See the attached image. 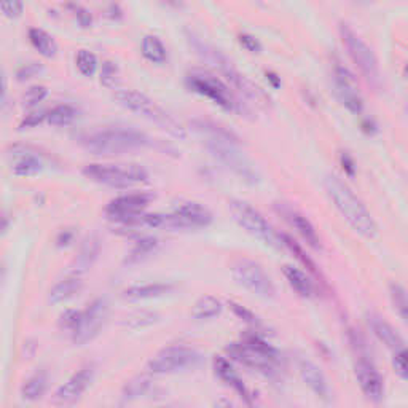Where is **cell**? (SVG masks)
Here are the masks:
<instances>
[{"instance_id": "603a6c76", "label": "cell", "mask_w": 408, "mask_h": 408, "mask_svg": "<svg viewBox=\"0 0 408 408\" xmlns=\"http://www.w3.org/2000/svg\"><path fill=\"white\" fill-rule=\"evenodd\" d=\"M83 289V281L78 276H67L53 286V289L50 290L48 300L50 303L58 305L64 303L70 299H74L75 295H78V292Z\"/></svg>"}, {"instance_id": "ba28073f", "label": "cell", "mask_w": 408, "mask_h": 408, "mask_svg": "<svg viewBox=\"0 0 408 408\" xmlns=\"http://www.w3.org/2000/svg\"><path fill=\"white\" fill-rule=\"evenodd\" d=\"M235 283L260 299H273L276 287L266 271L252 260H238L231 268Z\"/></svg>"}, {"instance_id": "7a4b0ae2", "label": "cell", "mask_w": 408, "mask_h": 408, "mask_svg": "<svg viewBox=\"0 0 408 408\" xmlns=\"http://www.w3.org/2000/svg\"><path fill=\"white\" fill-rule=\"evenodd\" d=\"M83 144L96 155H120L144 149L149 138L133 128H109L89 134Z\"/></svg>"}, {"instance_id": "83f0119b", "label": "cell", "mask_w": 408, "mask_h": 408, "mask_svg": "<svg viewBox=\"0 0 408 408\" xmlns=\"http://www.w3.org/2000/svg\"><path fill=\"white\" fill-rule=\"evenodd\" d=\"M29 40H31L32 47L37 50L43 56L52 58L58 52V45L54 42V39L48 32H45L43 29L34 28L29 31Z\"/></svg>"}, {"instance_id": "d6a6232c", "label": "cell", "mask_w": 408, "mask_h": 408, "mask_svg": "<svg viewBox=\"0 0 408 408\" xmlns=\"http://www.w3.org/2000/svg\"><path fill=\"white\" fill-rule=\"evenodd\" d=\"M243 343L246 346H249L250 350H254L257 352H260V354H264L268 357V359L278 362V351L275 350L273 346H271L268 341H265L261 336L252 334V335H248L246 339L243 340Z\"/></svg>"}, {"instance_id": "cb8c5ba5", "label": "cell", "mask_w": 408, "mask_h": 408, "mask_svg": "<svg viewBox=\"0 0 408 408\" xmlns=\"http://www.w3.org/2000/svg\"><path fill=\"white\" fill-rule=\"evenodd\" d=\"M287 219H289L290 225L294 226L297 230V233H299L301 238L305 239V243L311 246L313 249H321V239H319V235H317V231L314 228V225L311 224V222L305 217L303 214L297 213V211L290 209L286 213Z\"/></svg>"}, {"instance_id": "4dcf8cb0", "label": "cell", "mask_w": 408, "mask_h": 408, "mask_svg": "<svg viewBox=\"0 0 408 408\" xmlns=\"http://www.w3.org/2000/svg\"><path fill=\"white\" fill-rule=\"evenodd\" d=\"M77 117V110L70 104H59L47 114V120L53 126H67Z\"/></svg>"}, {"instance_id": "7dc6e473", "label": "cell", "mask_w": 408, "mask_h": 408, "mask_svg": "<svg viewBox=\"0 0 408 408\" xmlns=\"http://www.w3.org/2000/svg\"><path fill=\"white\" fill-rule=\"evenodd\" d=\"M74 239V233L72 231H61L58 236V246H69L70 243H72Z\"/></svg>"}, {"instance_id": "f546056e", "label": "cell", "mask_w": 408, "mask_h": 408, "mask_svg": "<svg viewBox=\"0 0 408 408\" xmlns=\"http://www.w3.org/2000/svg\"><path fill=\"white\" fill-rule=\"evenodd\" d=\"M158 244H160L158 239L152 238V236H147V238L139 239L138 243H136L134 248L131 249L126 261H128V264H138V261L147 259L150 254H153V252L157 250Z\"/></svg>"}, {"instance_id": "1f68e13d", "label": "cell", "mask_w": 408, "mask_h": 408, "mask_svg": "<svg viewBox=\"0 0 408 408\" xmlns=\"http://www.w3.org/2000/svg\"><path fill=\"white\" fill-rule=\"evenodd\" d=\"M389 297L392 301V306L397 311V314L400 316L402 321H407V311H408V300H407V292L404 287L397 283H392L389 286Z\"/></svg>"}, {"instance_id": "f1b7e54d", "label": "cell", "mask_w": 408, "mask_h": 408, "mask_svg": "<svg viewBox=\"0 0 408 408\" xmlns=\"http://www.w3.org/2000/svg\"><path fill=\"white\" fill-rule=\"evenodd\" d=\"M142 54L155 64H163L168 59L164 45L157 35H145L142 39Z\"/></svg>"}, {"instance_id": "d4e9b609", "label": "cell", "mask_w": 408, "mask_h": 408, "mask_svg": "<svg viewBox=\"0 0 408 408\" xmlns=\"http://www.w3.org/2000/svg\"><path fill=\"white\" fill-rule=\"evenodd\" d=\"M283 271H284L287 283H289V286L297 292V294L300 297H305V299L313 297L314 294L313 281L306 276L305 271H301L300 268H297V266H292V265H286Z\"/></svg>"}, {"instance_id": "7c38bea8", "label": "cell", "mask_w": 408, "mask_h": 408, "mask_svg": "<svg viewBox=\"0 0 408 408\" xmlns=\"http://www.w3.org/2000/svg\"><path fill=\"white\" fill-rule=\"evenodd\" d=\"M153 200V195L150 193H129L118 196L110 201L105 208V214L109 219H112L118 224H128L138 219L139 215H142V211L150 204V201Z\"/></svg>"}, {"instance_id": "ffe728a7", "label": "cell", "mask_w": 408, "mask_h": 408, "mask_svg": "<svg viewBox=\"0 0 408 408\" xmlns=\"http://www.w3.org/2000/svg\"><path fill=\"white\" fill-rule=\"evenodd\" d=\"M369 324L372 327V330H374V334L376 335V339L380 340L386 347H389L392 352L405 350V341L399 335V332H397L389 322L383 319L381 316L370 313Z\"/></svg>"}, {"instance_id": "d590c367", "label": "cell", "mask_w": 408, "mask_h": 408, "mask_svg": "<svg viewBox=\"0 0 408 408\" xmlns=\"http://www.w3.org/2000/svg\"><path fill=\"white\" fill-rule=\"evenodd\" d=\"M158 316L153 313H147V311H142V313H134L126 317L125 325L131 327V329H140V327H147L153 322H157Z\"/></svg>"}, {"instance_id": "484cf974", "label": "cell", "mask_w": 408, "mask_h": 408, "mask_svg": "<svg viewBox=\"0 0 408 408\" xmlns=\"http://www.w3.org/2000/svg\"><path fill=\"white\" fill-rule=\"evenodd\" d=\"M222 310H224V306H222L219 299L213 295H203L191 308V317L196 321L214 319V317L220 316Z\"/></svg>"}, {"instance_id": "816d5d0a", "label": "cell", "mask_w": 408, "mask_h": 408, "mask_svg": "<svg viewBox=\"0 0 408 408\" xmlns=\"http://www.w3.org/2000/svg\"><path fill=\"white\" fill-rule=\"evenodd\" d=\"M0 281H2V270H0Z\"/></svg>"}, {"instance_id": "d6986e66", "label": "cell", "mask_w": 408, "mask_h": 408, "mask_svg": "<svg viewBox=\"0 0 408 408\" xmlns=\"http://www.w3.org/2000/svg\"><path fill=\"white\" fill-rule=\"evenodd\" d=\"M43 161L37 153L28 147H14L13 149V163L12 171L19 178H31L42 173Z\"/></svg>"}, {"instance_id": "7bdbcfd3", "label": "cell", "mask_w": 408, "mask_h": 408, "mask_svg": "<svg viewBox=\"0 0 408 408\" xmlns=\"http://www.w3.org/2000/svg\"><path fill=\"white\" fill-rule=\"evenodd\" d=\"M67 8L72 10L74 17L77 18V21L82 28H88L89 24H92V14H89L87 8L80 7V5H67Z\"/></svg>"}, {"instance_id": "ac0fdd59", "label": "cell", "mask_w": 408, "mask_h": 408, "mask_svg": "<svg viewBox=\"0 0 408 408\" xmlns=\"http://www.w3.org/2000/svg\"><path fill=\"white\" fill-rule=\"evenodd\" d=\"M230 356L236 359L241 364L250 367V369H255L257 372H261V374H271L275 370L276 362L268 359V357L260 354L254 350H250L249 346H246L243 341L241 343H233L228 347Z\"/></svg>"}, {"instance_id": "8fae6325", "label": "cell", "mask_w": 408, "mask_h": 408, "mask_svg": "<svg viewBox=\"0 0 408 408\" xmlns=\"http://www.w3.org/2000/svg\"><path fill=\"white\" fill-rule=\"evenodd\" d=\"M109 305L104 299H96L83 311H78V321L72 330L75 345H87L99 334L107 319Z\"/></svg>"}, {"instance_id": "f907efd6", "label": "cell", "mask_w": 408, "mask_h": 408, "mask_svg": "<svg viewBox=\"0 0 408 408\" xmlns=\"http://www.w3.org/2000/svg\"><path fill=\"white\" fill-rule=\"evenodd\" d=\"M5 228H7V219L3 215H0V231H3Z\"/></svg>"}, {"instance_id": "7402d4cb", "label": "cell", "mask_w": 408, "mask_h": 408, "mask_svg": "<svg viewBox=\"0 0 408 408\" xmlns=\"http://www.w3.org/2000/svg\"><path fill=\"white\" fill-rule=\"evenodd\" d=\"M174 290V284L169 283H147L136 284L123 290V299L126 300H150L158 297L168 295Z\"/></svg>"}, {"instance_id": "681fc988", "label": "cell", "mask_w": 408, "mask_h": 408, "mask_svg": "<svg viewBox=\"0 0 408 408\" xmlns=\"http://www.w3.org/2000/svg\"><path fill=\"white\" fill-rule=\"evenodd\" d=\"M5 93H7V82H5V75L2 70H0V104L3 103Z\"/></svg>"}, {"instance_id": "60d3db41", "label": "cell", "mask_w": 408, "mask_h": 408, "mask_svg": "<svg viewBox=\"0 0 408 408\" xmlns=\"http://www.w3.org/2000/svg\"><path fill=\"white\" fill-rule=\"evenodd\" d=\"M230 308L233 310V313L238 316L241 321L248 322V324H257V316L248 308H244V306H241L239 303H235V301H230Z\"/></svg>"}, {"instance_id": "5b68a950", "label": "cell", "mask_w": 408, "mask_h": 408, "mask_svg": "<svg viewBox=\"0 0 408 408\" xmlns=\"http://www.w3.org/2000/svg\"><path fill=\"white\" fill-rule=\"evenodd\" d=\"M83 174L94 182L117 189H126L145 182L149 178L147 171L138 164H88L83 168Z\"/></svg>"}, {"instance_id": "3957f363", "label": "cell", "mask_w": 408, "mask_h": 408, "mask_svg": "<svg viewBox=\"0 0 408 408\" xmlns=\"http://www.w3.org/2000/svg\"><path fill=\"white\" fill-rule=\"evenodd\" d=\"M228 209L236 220V224L248 231L249 235L254 236V238L273 249L283 248V238L276 233V230L271 226L270 222L255 208H252L249 203H246L243 200H231L228 203Z\"/></svg>"}, {"instance_id": "c3c4849f", "label": "cell", "mask_w": 408, "mask_h": 408, "mask_svg": "<svg viewBox=\"0 0 408 408\" xmlns=\"http://www.w3.org/2000/svg\"><path fill=\"white\" fill-rule=\"evenodd\" d=\"M214 408H236V405L226 397H220V399L214 402Z\"/></svg>"}, {"instance_id": "ab89813d", "label": "cell", "mask_w": 408, "mask_h": 408, "mask_svg": "<svg viewBox=\"0 0 408 408\" xmlns=\"http://www.w3.org/2000/svg\"><path fill=\"white\" fill-rule=\"evenodd\" d=\"M392 367H394L396 374L399 375L402 380H407V378H408L407 350H400V351L394 352V357H392Z\"/></svg>"}, {"instance_id": "bcb514c9", "label": "cell", "mask_w": 408, "mask_h": 408, "mask_svg": "<svg viewBox=\"0 0 408 408\" xmlns=\"http://www.w3.org/2000/svg\"><path fill=\"white\" fill-rule=\"evenodd\" d=\"M239 42L243 43V47L246 50H249V52H252V53H259L260 52L259 40H257L255 37H252V35H249V34H241L239 35Z\"/></svg>"}, {"instance_id": "ee69618b", "label": "cell", "mask_w": 408, "mask_h": 408, "mask_svg": "<svg viewBox=\"0 0 408 408\" xmlns=\"http://www.w3.org/2000/svg\"><path fill=\"white\" fill-rule=\"evenodd\" d=\"M45 118H47V114L42 112V110H39V112H31L29 115H26V118L23 120L21 125H19V128H21V129L35 128V126H39L40 123L43 122Z\"/></svg>"}, {"instance_id": "2e32d148", "label": "cell", "mask_w": 408, "mask_h": 408, "mask_svg": "<svg viewBox=\"0 0 408 408\" xmlns=\"http://www.w3.org/2000/svg\"><path fill=\"white\" fill-rule=\"evenodd\" d=\"M208 149L215 158H219L222 163H225L235 173L243 175L244 179H255V171L252 164L246 160L244 155L238 153L235 150V144H219V142H208Z\"/></svg>"}, {"instance_id": "277c9868", "label": "cell", "mask_w": 408, "mask_h": 408, "mask_svg": "<svg viewBox=\"0 0 408 408\" xmlns=\"http://www.w3.org/2000/svg\"><path fill=\"white\" fill-rule=\"evenodd\" d=\"M115 100L120 105H123L125 109L131 110V112L142 115V117L153 120L155 123L163 126L164 129H168L171 134L178 136V138H184V128L180 126L173 117H169L164 110H161L157 104L153 103L149 96L144 93L136 92V89H118L114 94Z\"/></svg>"}, {"instance_id": "b9f144b4", "label": "cell", "mask_w": 408, "mask_h": 408, "mask_svg": "<svg viewBox=\"0 0 408 408\" xmlns=\"http://www.w3.org/2000/svg\"><path fill=\"white\" fill-rule=\"evenodd\" d=\"M24 10V5L21 2H2L0 3V12L8 18H18L21 17Z\"/></svg>"}, {"instance_id": "f5cc1de1", "label": "cell", "mask_w": 408, "mask_h": 408, "mask_svg": "<svg viewBox=\"0 0 408 408\" xmlns=\"http://www.w3.org/2000/svg\"><path fill=\"white\" fill-rule=\"evenodd\" d=\"M160 408H171V407H160Z\"/></svg>"}, {"instance_id": "f6af8a7d", "label": "cell", "mask_w": 408, "mask_h": 408, "mask_svg": "<svg viewBox=\"0 0 408 408\" xmlns=\"http://www.w3.org/2000/svg\"><path fill=\"white\" fill-rule=\"evenodd\" d=\"M42 72V65H39V64H35V63H32V64H28V65H24V67H21L19 69V72H18V80H29V78H34V77H37V75Z\"/></svg>"}, {"instance_id": "9a60e30c", "label": "cell", "mask_w": 408, "mask_h": 408, "mask_svg": "<svg viewBox=\"0 0 408 408\" xmlns=\"http://www.w3.org/2000/svg\"><path fill=\"white\" fill-rule=\"evenodd\" d=\"M354 374L357 385L364 396L372 402H380L385 397V381L380 375V372L375 369V365L364 357L357 359L354 365Z\"/></svg>"}, {"instance_id": "8992f818", "label": "cell", "mask_w": 408, "mask_h": 408, "mask_svg": "<svg viewBox=\"0 0 408 408\" xmlns=\"http://www.w3.org/2000/svg\"><path fill=\"white\" fill-rule=\"evenodd\" d=\"M201 362V354L189 346H168L155 354L147 364V370L153 375H171L193 369Z\"/></svg>"}, {"instance_id": "44dd1931", "label": "cell", "mask_w": 408, "mask_h": 408, "mask_svg": "<svg viewBox=\"0 0 408 408\" xmlns=\"http://www.w3.org/2000/svg\"><path fill=\"white\" fill-rule=\"evenodd\" d=\"M214 372L222 381L226 383V385L231 386L236 392H238V396L246 402V404H250L252 397H250L249 389L246 387L244 381L241 380V378L238 376V374H236L235 369L231 367V364L225 359V357H220V356L215 357V359H214Z\"/></svg>"}, {"instance_id": "4316f807", "label": "cell", "mask_w": 408, "mask_h": 408, "mask_svg": "<svg viewBox=\"0 0 408 408\" xmlns=\"http://www.w3.org/2000/svg\"><path fill=\"white\" fill-rule=\"evenodd\" d=\"M48 387V375L45 372H37L29 380H26L21 387V396L24 400L35 402L42 399Z\"/></svg>"}, {"instance_id": "9c48e42d", "label": "cell", "mask_w": 408, "mask_h": 408, "mask_svg": "<svg viewBox=\"0 0 408 408\" xmlns=\"http://www.w3.org/2000/svg\"><path fill=\"white\" fill-rule=\"evenodd\" d=\"M204 56L208 61L213 63L215 67H217L222 74L225 75V78L228 80V82L233 85V87L238 89V92L243 93L246 98H249L254 100V103H259V104H268L270 103V98L266 96L264 92H261L260 87H257L254 82H250V80L246 77L244 74H241L238 69L235 67L231 61H228V58L224 56L219 50L215 48H211L208 45H204Z\"/></svg>"}, {"instance_id": "30bf717a", "label": "cell", "mask_w": 408, "mask_h": 408, "mask_svg": "<svg viewBox=\"0 0 408 408\" xmlns=\"http://www.w3.org/2000/svg\"><path fill=\"white\" fill-rule=\"evenodd\" d=\"M339 29L352 61L357 64V67L370 83L376 85L380 82V67H378V61L372 48L346 23H340Z\"/></svg>"}, {"instance_id": "e575fe53", "label": "cell", "mask_w": 408, "mask_h": 408, "mask_svg": "<svg viewBox=\"0 0 408 408\" xmlns=\"http://www.w3.org/2000/svg\"><path fill=\"white\" fill-rule=\"evenodd\" d=\"M99 241L96 238H89L85 241L82 250H80V255H78V266H82V268H87L93 264L96 260V257L99 254Z\"/></svg>"}, {"instance_id": "f35d334b", "label": "cell", "mask_w": 408, "mask_h": 408, "mask_svg": "<svg viewBox=\"0 0 408 408\" xmlns=\"http://www.w3.org/2000/svg\"><path fill=\"white\" fill-rule=\"evenodd\" d=\"M117 74H118L117 65H115L112 61H105L103 64V70H100V83H103L104 87L112 88L115 83V78H117Z\"/></svg>"}, {"instance_id": "5bb4252c", "label": "cell", "mask_w": 408, "mask_h": 408, "mask_svg": "<svg viewBox=\"0 0 408 408\" xmlns=\"http://www.w3.org/2000/svg\"><path fill=\"white\" fill-rule=\"evenodd\" d=\"M94 378L93 367H83L78 372L69 378L63 386L58 387V391L54 392L53 402L58 407H69L74 405L80 397L83 396V392L92 386Z\"/></svg>"}, {"instance_id": "6da1fadb", "label": "cell", "mask_w": 408, "mask_h": 408, "mask_svg": "<svg viewBox=\"0 0 408 408\" xmlns=\"http://www.w3.org/2000/svg\"><path fill=\"white\" fill-rule=\"evenodd\" d=\"M324 185L327 193L334 201L335 208L340 211V214L346 219L347 224L364 238L375 239L378 236L376 222L372 217L364 203L352 193V190L335 175H327Z\"/></svg>"}, {"instance_id": "8d00e7d4", "label": "cell", "mask_w": 408, "mask_h": 408, "mask_svg": "<svg viewBox=\"0 0 408 408\" xmlns=\"http://www.w3.org/2000/svg\"><path fill=\"white\" fill-rule=\"evenodd\" d=\"M150 387V381L147 378H136V380L129 381L125 387V396L129 397V399H136V397H140L147 392Z\"/></svg>"}, {"instance_id": "4fadbf2b", "label": "cell", "mask_w": 408, "mask_h": 408, "mask_svg": "<svg viewBox=\"0 0 408 408\" xmlns=\"http://www.w3.org/2000/svg\"><path fill=\"white\" fill-rule=\"evenodd\" d=\"M334 87L340 103L343 104L350 112H362V109H364V99H362L354 75L340 64H336L334 69Z\"/></svg>"}, {"instance_id": "74e56055", "label": "cell", "mask_w": 408, "mask_h": 408, "mask_svg": "<svg viewBox=\"0 0 408 408\" xmlns=\"http://www.w3.org/2000/svg\"><path fill=\"white\" fill-rule=\"evenodd\" d=\"M47 93H48L47 88L35 85V87H31L26 93H24L23 103H24V105H28V107H32V105L42 103V100L45 99V96H47Z\"/></svg>"}, {"instance_id": "e0dca14e", "label": "cell", "mask_w": 408, "mask_h": 408, "mask_svg": "<svg viewBox=\"0 0 408 408\" xmlns=\"http://www.w3.org/2000/svg\"><path fill=\"white\" fill-rule=\"evenodd\" d=\"M299 372H300L301 380H303L305 385L314 392L316 397H319V399L324 402L330 400L329 381H327L325 375L322 374V370L314 364V362H311L308 359H300Z\"/></svg>"}, {"instance_id": "52a82bcc", "label": "cell", "mask_w": 408, "mask_h": 408, "mask_svg": "<svg viewBox=\"0 0 408 408\" xmlns=\"http://www.w3.org/2000/svg\"><path fill=\"white\" fill-rule=\"evenodd\" d=\"M187 85L191 92L206 96L213 103L220 105L222 109L231 110V112H239L241 110L238 99L230 92V88L213 74L195 70L187 77Z\"/></svg>"}, {"instance_id": "836d02e7", "label": "cell", "mask_w": 408, "mask_h": 408, "mask_svg": "<svg viewBox=\"0 0 408 408\" xmlns=\"http://www.w3.org/2000/svg\"><path fill=\"white\" fill-rule=\"evenodd\" d=\"M75 64H77L80 74L85 75V77H93L96 69H98V59H96L94 54L92 52H88V50H80L77 53Z\"/></svg>"}]
</instances>
